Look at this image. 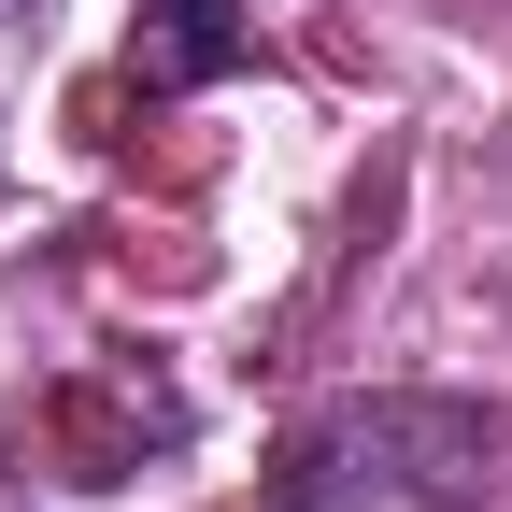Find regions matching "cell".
Instances as JSON below:
<instances>
[{
	"label": "cell",
	"mask_w": 512,
	"mask_h": 512,
	"mask_svg": "<svg viewBox=\"0 0 512 512\" xmlns=\"http://www.w3.org/2000/svg\"><path fill=\"white\" fill-rule=\"evenodd\" d=\"M498 427L470 399H342L285 441L256 512H484Z\"/></svg>",
	"instance_id": "6da1fadb"
},
{
	"label": "cell",
	"mask_w": 512,
	"mask_h": 512,
	"mask_svg": "<svg viewBox=\"0 0 512 512\" xmlns=\"http://www.w3.org/2000/svg\"><path fill=\"white\" fill-rule=\"evenodd\" d=\"M0 512H29V498H15V484H0Z\"/></svg>",
	"instance_id": "7a4b0ae2"
}]
</instances>
